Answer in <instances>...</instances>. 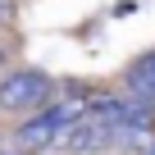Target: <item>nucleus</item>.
Returning a JSON list of instances; mask_svg holds the SVG:
<instances>
[{
	"mask_svg": "<svg viewBox=\"0 0 155 155\" xmlns=\"http://www.w3.org/2000/svg\"><path fill=\"white\" fill-rule=\"evenodd\" d=\"M91 110V91H82V87H73V91H64V96H55L50 105H41V110H32L28 119H18V128H14V146L23 150V155H37V150H50L59 137H64V128L68 123H78Z\"/></svg>",
	"mask_w": 155,
	"mask_h": 155,
	"instance_id": "nucleus-1",
	"label": "nucleus"
},
{
	"mask_svg": "<svg viewBox=\"0 0 155 155\" xmlns=\"http://www.w3.org/2000/svg\"><path fill=\"white\" fill-rule=\"evenodd\" d=\"M0 155H23V150H0Z\"/></svg>",
	"mask_w": 155,
	"mask_h": 155,
	"instance_id": "nucleus-8",
	"label": "nucleus"
},
{
	"mask_svg": "<svg viewBox=\"0 0 155 155\" xmlns=\"http://www.w3.org/2000/svg\"><path fill=\"white\" fill-rule=\"evenodd\" d=\"M123 91H128L132 101H141V105L155 110V46L141 50V55L123 68Z\"/></svg>",
	"mask_w": 155,
	"mask_h": 155,
	"instance_id": "nucleus-4",
	"label": "nucleus"
},
{
	"mask_svg": "<svg viewBox=\"0 0 155 155\" xmlns=\"http://www.w3.org/2000/svg\"><path fill=\"white\" fill-rule=\"evenodd\" d=\"M9 18V0H0V23H5Z\"/></svg>",
	"mask_w": 155,
	"mask_h": 155,
	"instance_id": "nucleus-5",
	"label": "nucleus"
},
{
	"mask_svg": "<svg viewBox=\"0 0 155 155\" xmlns=\"http://www.w3.org/2000/svg\"><path fill=\"white\" fill-rule=\"evenodd\" d=\"M141 155H155V137H150V141H146V150H141Z\"/></svg>",
	"mask_w": 155,
	"mask_h": 155,
	"instance_id": "nucleus-6",
	"label": "nucleus"
},
{
	"mask_svg": "<svg viewBox=\"0 0 155 155\" xmlns=\"http://www.w3.org/2000/svg\"><path fill=\"white\" fill-rule=\"evenodd\" d=\"M55 101V82H50V73L41 68H9L5 78H0V110L5 114H32L41 105Z\"/></svg>",
	"mask_w": 155,
	"mask_h": 155,
	"instance_id": "nucleus-2",
	"label": "nucleus"
},
{
	"mask_svg": "<svg viewBox=\"0 0 155 155\" xmlns=\"http://www.w3.org/2000/svg\"><path fill=\"white\" fill-rule=\"evenodd\" d=\"M110 146H119L114 128H110L96 110H87L78 123L64 128V137H59L50 150H59V155H96V150H110Z\"/></svg>",
	"mask_w": 155,
	"mask_h": 155,
	"instance_id": "nucleus-3",
	"label": "nucleus"
},
{
	"mask_svg": "<svg viewBox=\"0 0 155 155\" xmlns=\"http://www.w3.org/2000/svg\"><path fill=\"white\" fill-rule=\"evenodd\" d=\"M5 59H9V55H5V46H0V68H5Z\"/></svg>",
	"mask_w": 155,
	"mask_h": 155,
	"instance_id": "nucleus-7",
	"label": "nucleus"
}]
</instances>
